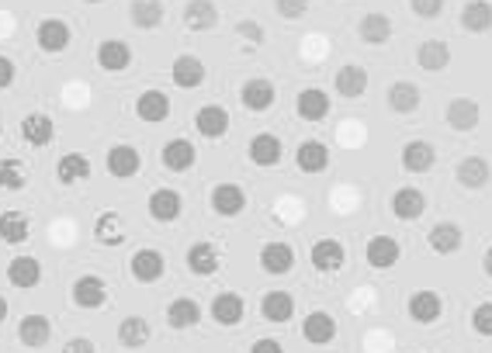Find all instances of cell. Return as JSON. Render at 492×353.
Masks as SVG:
<instances>
[{
	"instance_id": "1",
	"label": "cell",
	"mask_w": 492,
	"mask_h": 353,
	"mask_svg": "<svg viewBox=\"0 0 492 353\" xmlns=\"http://www.w3.org/2000/svg\"><path fill=\"white\" fill-rule=\"evenodd\" d=\"M35 42H39L42 52L59 56V52H66V49H70V42H73V28H70L63 18H42L39 28H35Z\"/></svg>"
},
{
	"instance_id": "2",
	"label": "cell",
	"mask_w": 492,
	"mask_h": 353,
	"mask_svg": "<svg viewBox=\"0 0 492 353\" xmlns=\"http://www.w3.org/2000/svg\"><path fill=\"white\" fill-rule=\"evenodd\" d=\"M240 101H243L246 111L264 115V111H271V108H274V101H278V87H274L267 77H253L240 87Z\"/></svg>"
},
{
	"instance_id": "3",
	"label": "cell",
	"mask_w": 492,
	"mask_h": 353,
	"mask_svg": "<svg viewBox=\"0 0 492 353\" xmlns=\"http://www.w3.org/2000/svg\"><path fill=\"white\" fill-rule=\"evenodd\" d=\"M295 267V246L285 239H271L260 246V271L271 277H281Z\"/></svg>"
},
{
	"instance_id": "4",
	"label": "cell",
	"mask_w": 492,
	"mask_h": 353,
	"mask_svg": "<svg viewBox=\"0 0 492 353\" xmlns=\"http://www.w3.org/2000/svg\"><path fill=\"white\" fill-rule=\"evenodd\" d=\"M399 257H403V246L392 235H371L368 246H365V260L374 271H392L399 264Z\"/></svg>"
},
{
	"instance_id": "5",
	"label": "cell",
	"mask_w": 492,
	"mask_h": 353,
	"mask_svg": "<svg viewBox=\"0 0 492 353\" xmlns=\"http://www.w3.org/2000/svg\"><path fill=\"white\" fill-rule=\"evenodd\" d=\"M309 260L319 274H336L347 264V249H343L340 239H316L312 249H309Z\"/></svg>"
},
{
	"instance_id": "6",
	"label": "cell",
	"mask_w": 492,
	"mask_h": 353,
	"mask_svg": "<svg viewBox=\"0 0 492 353\" xmlns=\"http://www.w3.org/2000/svg\"><path fill=\"white\" fill-rule=\"evenodd\" d=\"M128 271H132V277H135L139 284H157V280L166 274V257L160 253V249H153V246L135 249Z\"/></svg>"
},
{
	"instance_id": "7",
	"label": "cell",
	"mask_w": 492,
	"mask_h": 353,
	"mask_svg": "<svg viewBox=\"0 0 492 353\" xmlns=\"http://www.w3.org/2000/svg\"><path fill=\"white\" fill-rule=\"evenodd\" d=\"M150 219L153 222H160V226H170V222H177L181 219V211H184V197L181 191H173V188H157L153 195H150Z\"/></svg>"
},
{
	"instance_id": "8",
	"label": "cell",
	"mask_w": 492,
	"mask_h": 353,
	"mask_svg": "<svg viewBox=\"0 0 492 353\" xmlns=\"http://www.w3.org/2000/svg\"><path fill=\"white\" fill-rule=\"evenodd\" d=\"M246 157L253 166H278L281 157H285V150H281V139L274 135V132H257L253 139H250V146H246Z\"/></svg>"
},
{
	"instance_id": "9",
	"label": "cell",
	"mask_w": 492,
	"mask_h": 353,
	"mask_svg": "<svg viewBox=\"0 0 492 353\" xmlns=\"http://www.w3.org/2000/svg\"><path fill=\"white\" fill-rule=\"evenodd\" d=\"M170 80L181 90H198L205 83V63L198 56H191V52H181L173 59V66H170Z\"/></svg>"
},
{
	"instance_id": "10",
	"label": "cell",
	"mask_w": 492,
	"mask_h": 353,
	"mask_svg": "<svg viewBox=\"0 0 492 353\" xmlns=\"http://www.w3.org/2000/svg\"><path fill=\"white\" fill-rule=\"evenodd\" d=\"M208 315H211L219 326L233 329V326H240V322L246 318V302L236 295V291H222V295H215V298H211Z\"/></svg>"
},
{
	"instance_id": "11",
	"label": "cell",
	"mask_w": 492,
	"mask_h": 353,
	"mask_svg": "<svg viewBox=\"0 0 492 353\" xmlns=\"http://www.w3.org/2000/svg\"><path fill=\"white\" fill-rule=\"evenodd\" d=\"M108 302V284H104V277L97 274H83L73 280V305L77 309H101Z\"/></svg>"
},
{
	"instance_id": "12",
	"label": "cell",
	"mask_w": 492,
	"mask_h": 353,
	"mask_svg": "<svg viewBox=\"0 0 492 353\" xmlns=\"http://www.w3.org/2000/svg\"><path fill=\"white\" fill-rule=\"evenodd\" d=\"M406 312H410V318L412 322H419V326H434V322L444 315V298H441L437 291L423 288V291H416V295L410 298Z\"/></svg>"
},
{
	"instance_id": "13",
	"label": "cell",
	"mask_w": 492,
	"mask_h": 353,
	"mask_svg": "<svg viewBox=\"0 0 492 353\" xmlns=\"http://www.w3.org/2000/svg\"><path fill=\"white\" fill-rule=\"evenodd\" d=\"M97 66L104 70V73H125L128 66H132V49H128V42L122 39H104L97 45Z\"/></svg>"
},
{
	"instance_id": "14",
	"label": "cell",
	"mask_w": 492,
	"mask_h": 353,
	"mask_svg": "<svg viewBox=\"0 0 492 353\" xmlns=\"http://www.w3.org/2000/svg\"><path fill=\"white\" fill-rule=\"evenodd\" d=\"M208 201H211V211L222 219H236L246 211V191L240 184H219Z\"/></svg>"
},
{
	"instance_id": "15",
	"label": "cell",
	"mask_w": 492,
	"mask_h": 353,
	"mask_svg": "<svg viewBox=\"0 0 492 353\" xmlns=\"http://www.w3.org/2000/svg\"><path fill=\"white\" fill-rule=\"evenodd\" d=\"M184 260H188V271L195 277H211L222 267V253H219V246H211V242H191Z\"/></svg>"
},
{
	"instance_id": "16",
	"label": "cell",
	"mask_w": 492,
	"mask_h": 353,
	"mask_svg": "<svg viewBox=\"0 0 492 353\" xmlns=\"http://www.w3.org/2000/svg\"><path fill=\"white\" fill-rule=\"evenodd\" d=\"M39 280H42V264L35 257H11L7 260V284L11 288L32 291V288H39Z\"/></svg>"
},
{
	"instance_id": "17",
	"label": "cell",
	"mask_w": 492,
	"mask_h": 353,
	"mask_svg": "<svg viewBox=\"0 0 492 353\" xmlns=\"http://www.w3.org/2000/svg\"><path fill=\"white\" fill-rule=\"evenodd\" d=\"M302 336L312 343V347H329L333 340H336V318L323 309H316V312L305 315V322H302Z\"/></svg>"
},
{
	"instance_id": "18",
	"label": "cell",
	"mask_w": 492,
	"mask_h": 353,
	"mask_svg": "<svg viewBox=\"0 0 492 353\" xmlns=\"http://www.w3.org/2000/svg\"><path fill=\"white\" fill-rule=\"evenodd\" d=\"M195 159H198V146L191 139H170L164 150H160V163H164L166 170H173V173L191 170Z\"/></svg>"
},
{
	"instance_id": "19",
	"label": "cell",
	"mask_w": 492,
	"mask_h": 353,
	"mask_svg": "<svg viewBox=\"0 0 492 353\" xmlns=\"http://www.w3.org/2000/svg\"><path fill=\"white\" fill-rule=\"evenodd\" d=\"M139 170H142V153H139L135 146L119 142L115 150H108V173H111V177L128 180V177H135Z\"/></svg>"
},
{
	"instance_id": "20",
	"label": "cell",
	"mask_w": 492,
	"mask_h": 353,
	"mask_svg": "<svg viewBox=\"0 0 492 353\" xmlns=\"http://www.w3.org/2000/svg\"><path fill=\"white\" fill-rule=\"evenodd\" d=\"M423 211H427V195L419 188H399L392 195V215L399 222H416L423 219Z\"/></svg>"
},
{
	"instance_id": "21",
	"label": "cell",
	"mask_w": 492,
	"mask_h": 353,
	"mask_svg": "<svg viewBox=\"0 0 492 353\" xmlns=\"http://www.w3.org/2000/svg\"><path fill=\"white\" fill-rule=\"evenodd\" d=\"M454 177H457V184L461 188H468V191H479V188H486L492 177V166L489 159L482 157H465L457 166H454Z\"/></svg>"
},
{
	"instance_id": "22",
	"label": "cell",
	"mask_w": 492,
	"mask_h": 353,
	"mask_svg": "<svg viewBox=\"0 0 492 353\" xmlns=\"http://www.w3.org/2000/svg\"><path fill=\"white\" fill-rule=\"evenodd\" d=\"M21 139L32 146V150H42V146H49L52 139H56V121L49 115H42V111H32V115H25L21 121Z\"/></svg>"
},
{
	"instance_id": "23",
	"label": "cell",
	"mask_w": 492,
	"mask_h": 353,
	"mask_svg": "<svg viewBox=\"0 0 492 353\" xmlns=\"http://www.w3.org/2000/svg\"><path fill=\"white\" fill-rule=\"evenodd\" d=\"M164 18H166L164 0H132V4H128V21H132L135 28H142V32L160 28Z\"/></svg>"
},
{
	"instance_id": "24",
	"label": "cell",
	"mask_w": 492,
	"mask_h": 353,
	"mask_svg": "<svg viewBox=\"0 0 492 353\" xmlns=\"http://www.w3.org/2000/svg\"><path fill=\"white\" fill-rule=\"evenodd\" d=\"M368 70L365 66H357V63H347V66H340V73L333 80V87H336V94L340 97H347V101H354V97H361L365 90H368Z\"/></svg>"
},
{
	"instance_id": "25",
	"label": "cell",
	"mask_w": 492,
	"mask_h": 353,
	"mask_svg": "<svg viewBox=\"0 0 492 353\" xmlns=\"http://www.w3.org/2000/svg\"><path fill=\"white\" fill-rule=\"evenodd\" d=\"M295 111L302 115V121H323L329 115V94L323 87H305L295 97Z\"/></svg>"
},
{
	"instance_id": "26",
	"label": "cell",
	"mask_w": 492,
	"mask_h": 353,
	"mask_svg": "<svg viewBox=\"0 0 492 353\" xmlns=\"http://www.w3.org/2000/svg\"><path fill=\"white\" fill-rule=\"evenodd\" d=\"M28 235H32V219H28L25 211H18V208L0 211V242H7V246H21Z\"/></svg>"
},
{
	"instance_id": "27",
	"label": "cell",
	"mask_w": 492,
	"mask_h": 353,
	"mask_svg": "<svg viewBox=\"0 0 492 353\" xmlns=\"http://www.w3.org/2000/svg\"><path fill=\"white\" fill-rule=\"evenodd\" d=\"M18 340L28 347V350H42L49 340H52V322L45 315H25L18 322Z\"/></svg>"
},
{
	"instance_id": "28",
	"label": "cell",
	"mask_w": 492,
	"mask_h": 353,
	"mask_svg": "<svg viewBox=\"0 0 492 353\" xmlns=\"http://www.w3.org/2000/svg\"><path fill=\"white\" fill-rule=\"evenodd\" d=\"M416 63H419V70H427V73H441V70L451 66V45L441 39L423 42V45L416 49Z\"/></svg>"
},
{
	"instance_id": "29",
	"label": "cell",
	"mask_w": 492,
	"mask_h": 353,
	"mask_svg": "<svg viewBox=\"0 0 492 353\" xmlns=\"http://www.w3.org/2000/svg\"><path fill=\"white\" fill-rule=\"evenodd\" d=\"M295 163L302 173H323L329 166V146L319 139H305L298 150H295Z\"/></svg>"
},
{
	"instance_id": "30",
	"label": "cell",
	"mask_w": 492,
	"mask_h": 353,
	"mask_svg": "<svg viewBox=\"0 0 492 353\" xmlns=\"http://www.w3.org/2000/svg\"><path fill=\"white\" fill-rule=\"evenodd\" d=\"M195 128H198V135H205V139H222V135L229 132V111H226L222 104H205V108H198V115H195Z\"/></svg>"
},
{
	"instance_id": "31",
	"label": "cell",
	"mask_w": 492,
	"mask_h": 353,
	"mask_svg": "<svg viewBox=\"0 0 492 353\" xmlns=\"http://www.w3.org/2000/svg\"><path fill=\"white\" fill-rule=\"evenodd\" d=\"M427 242H430V249H434V253L451 257V253L461 249L465 233H461V226H457V222H437V226L427 233Z\"/></svg>"
},
{
	"instance_id": "32",
	"label": "cell",
	"mask_w": 492,
	"mask_h": 353,
	"mask_svg": "<svg viewBox=\"0 0 492 353\" xmlns=\"http://www.w3.org/2000/svg\"><path fill=\"white\" fill-rule=\"evenodd\" d=\"M164 318L170 329H195V326L202 322V305H198L195 298H173V302L166 305Z\"/></svg>"
},
{
	"instance_id": "33",
	"label": "cell",
	"mask_w": 492,
	"mask_h": 353,
	"mask_svg": "<svg viewBox=\"0 0 492 353\" xmlns=\"http://www.w3.org/2000/svg\"><path fill=\"white\" fill-rule=\"evenodd\" d=\"M135 115L142 118V121H150V125L166 121L170 118V94H164V90H142L139 101H135Z\"/></svg>"
},
{
	"instance_id": "34",
	"label": "cell",
	"mask_w": 492,
	"mask_h": 353,
	"mask_svg": "<svg viewBox=\"0 0 492 353\" xmlns=\"http://www.w3.org/2000/svg\"><path fill=\"white\" fill-rule=\"evenodd\" d=\"M219 25V7L215 0H188L184 4V28L191 32H208Z\"/></svg>"
},
{
	"instance_id": "35",
	"label": "cell",
	"mask_w": 492,
	"mask_h": 353,
	"mask_svg": "<svg viewBox=\"0 0 492 353\" xmlns=\"http://www.w3.org/2000/svg\"><path fill=\"white\" fill-rule=\"evenodd\" d=\"M437 163V150L427 139H412L403 146V170L406 173H427Z\"/></svg>"
},
{
	"instance_id": "36",
	"label": "cell",
	"mask_w": 492,
	"mask_h": 353,
	"mask_svg": "<svg viewBox=\"0 0 492 353\" xmlns=\"http://www.w3.org/2000/svg\"><path fill=\"white\" fill-rule=\"evenodd\" d=\"M479 101H472V97H457L448 104V125H451L454 132H475L479 128Z\"/></svg>"
},
{
	"instance_id": "37",
	"label": "cell",
	"mask_w": 492,
	"mask_h": 353,
	"mask_svg": "<svg viewBox=\"0 0 492 353\" xmlns=\"http://www.w3.org/2000/svg\"><path fill=\"white\" fill-rule=\"evenodd\" d=\"M260 315L267 318V322H278V326H285L291 322V315H295V298L288 295V291H267L264 298H260Z\"/></svg>"
},
{
	"instance_id": "38",
	"label": "cell",
	"mask_w": 492,
	"mask_h": 353,
	"mask_svg": "<svg viewBox=\"0 0 492 353\" xmlns=\"http://www.w3.org/2000/svg\"><path fill=\"white\" fill-rule=\"evenodd\" d=\"M90 159L83 157V153H66V157L56 163V180L63 184V188H73V184H83L87 177H90Z\"/></svg>"
},
{
	"instance_id": "39",
	"label": "cell",
	"mask_w": 492,
	"mask_h": 353,
	"mask_svg": "<svg viewBox=\"0 0 492 353\" xmlns=\"http://www.w3.org/2000/svg\"><path fill=\"white\" fill-rule=\"evenodd\" d=\"M150 336H153V329H150V322L142 315H128V318L119 322V343L125 350H142L150 343Z\"/></svg>"
},
{
	"instance_id": "40",
	"label": "cell",
	"mask_w": 492,
	"mask_h": 353,
	"mask_svg": "<svg viewBox=\"0 0 492 353\" xmlns=\"http://www.w3.org/2000/svg\"><path fill=\"white\" fill-rule=\"evenodd\" d=\"M357 35H361L365 45H385V42L392 39V18L371 11V14H365V18L357 21Z\"/></svg>"
},
{
	"instance_id": "41",
	"label": "cell",
	"mask_w": 492,
	"mask_h": 353,
	"mask_svg": "<svg viewBox=\"0 0 492 353\" xmlns=\"http://www.w3.org/2000/svg\"><path fill=\"white\" fill-rule=\"evenodd\" d=\"M94 239L101 246H122L128 233H125V219L119 211H101L97 222H94Z\"/></svg>"
},
{
	"instance_id": "42",
	"label": "cell",
	"mask_w": 492,
	"mask_h": 353,
	"mask_svg": "<svg viewBox=\"0 0 492 353\" xmlns=\"http://www.w3.org/2000/svg\"><path fill=\"white\" fill-rule=\"evenodd\" d=\"M419 101H423V94H419V87L410 83V80H396L388 87V108L396 115H412L419 108Z\"/></svg>"
},
{
	"instance_id": "43",
	"label": "cell",
	"mask_w": 492,
	"mask_h": 353,
	"mask_svg": "<svg viewBox=\"0 0 492 353\" xmlns=\"http://www.w3.org/2000/svg\"><path fill=\"white\" fill-rule=\"evenodd\" d=\"M461 28L472 35H482L492 28V4L489 0H468L461 7Z\"/></svg>"
},
{
	"instance_id": "44",
	"label": "cell",
	"mask_w": 492,
	"mask_h": 353,
	"mask_svg": "<svg viewBox=\"0 0 492 353\" xmlns=\"http://www.w3.org/2000/svg\"><path fill=\"white\" fill-rule=\"evenodd\" d=\"M28 188V170L14 157L0 159V191H25Z\"/></svg>"
},
{
	"instance_id": "45",
	"label": "cell",
	"mask_w": 492,
	"mask_h": 353,
	"mask_svg": "<svg viewBox=\"0 0 492 353\" xmlns=\"http://www.w3.org/2000/svg\"><path fill=\"white\" fill-rule=\"evenodd\" d=\"M472 329H475L479 336L492 340V302H482V305H475V312H472Z\"/></svg>"
},
{
	"instance_id": "46",
	"label": "cell",
	"mask_w": 492,
	"mask_h": 353,
	"mask_svg": "<svg viewBox=\"0 0 492 353\" xmlns=\"http://www.w3.org/2000/svg\"><path fill=\"white\" fill-rule=\"evenodd\" d=\"M444 4H448V0H410L412 14H416V18H423V21L441 18V14H444Z\"/></svg>"
},
{
	"instance_id": "47",
	"label": "cell",
	"mask_w": 492,
	"mask_h": 353,
	"mask_svg": "<svg viewBox=\"0 0 492 353\" xmlns=\"http://www.w3.org/2000/svg\"><path fill=\"white\" fill-rule=\"evenodd\" d=\"M274 11H278L285 21H298V18H305L309 0H274Z\"/></svg>"
},
{
	"instance_id": "48",
	"label": "cell",
	"mask_w": 492,
	"mask_h": 353,
	"mask_svg": "<svg viewBox=\"0 0 492 353\" xmlns=\"http://www.w3.org/2000/svg\"><path fill=\"white\" fill-rule=\"evenodd\" d=\"M236 35L246 42H253V45H260V42L267 39L264 25H257V21H240V25H236Z\"/></svg>"
},
{
	"instance_id": "49",
	"label": "cell",
	"mask_w": 492,
	"mask_h": 353,
	"mask_svg": "<svg viewBox=\"0 0 492 353\" xmlns=\"http://www.w3.org/2000/svg\"><path fill=\"white\" fill-rule=\"evenodd\" d=\"M18 77V66H14V59H7V56H0V90H7L11 83Z\"/></svg>"
},
{
	"instance_id": "50",
	"label": "cell",
	"mask_w": 492,
	"mask_h": 353,
	"mask_svg": "<svg viewBox=\"0 0 492 353\" xmlns=\"http://www.w3.org/2000/svg\"><path fill=\"white\" fill-rule=\"evenodd\" d=\"M63 353H97V350H94V343L87 336H73L70 343H63Z\"/></svg>"
},
{
	"instance_id": "51",
	"label": "cell",
	"mask_w": 492,
	"mask_h": 353,
	"mask_svg": "<svg viewBox=\"0 0 492 353\" xmlns=\"http://www.w3.org/2000/svg\"><path fill=\"white\" fill-rule=\"evenodd\" d=\"M250 353H285V347H281L278 340H267V336H264V340H257V343L250 347Z\"/></svg>"
},
{
	"instance_id": "52",
	"label": "cell",
	"mask_w": 492,
	"mask_h": 353,
	"mask_svg": "<svg viewBox=\"0 0 492 353\" xmlns=\"http://www.w3.org/2000/svg\"><path fill=\"white\" fill-rule=\"evenodd\" d=\"M482 271L492 277V249H486V257H482Z\"/></svg>"
},
{
	"instance_id": "53",
	"label": "cell",
	"mask_w": 492,
	"mask_h": 353,
	"mask_svg": "<svg viewBox=\"0 0 492 353\" xmlns=\"http://www.w3.org/2000/svg\"><path fill=\"white\" fill-rule=\"evenodd\" d=\"M7 312H11V305H7V298H4V295H0V322H4V318H7Z\"/></svg>"
},
{
	"instance_id": "54",
	"label": "cell",
	"mask_w": 492,
	"mask_h": 353,
	"mask_svg": "<svg viewBox=\"0 0 492 353\" xmlns=\"http://www.w3.org/2000/svg\"><path fill=\"white\" fill-rule=\"evenodd\" d=\"M83 4H104V0H83Z\"/></svg>"
}]
</instances>
